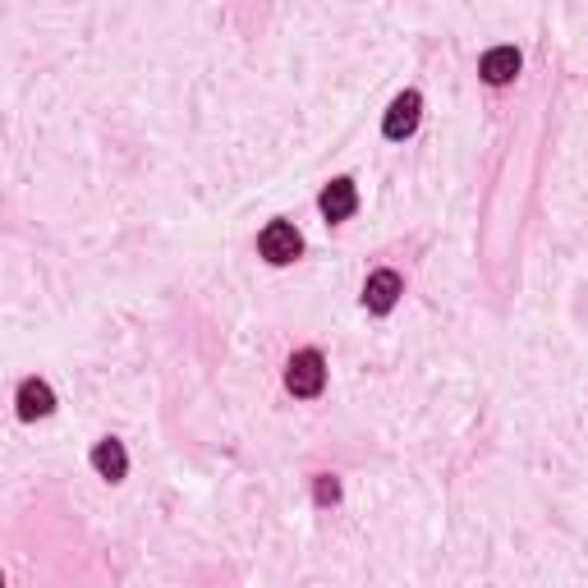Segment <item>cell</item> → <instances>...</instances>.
Listing matches in <instances>:
<instances>
[{"label": "cell", "instance_id": "6da1fadb", "mask_svg": "<svg viewBox=\"0 0 588 588\" xmlns=\"http://www.w3.org/2000/svg\"><path fill=\"white\" fill-rule=\"evenodd\" d=\"M285 386H290V396H299V400L322 396V386H327V359L317 350L290 354V363H285Z\"/></svg>", "mask_w": 588, "mask_h": 588}, {"label": "cell", "instance_id": "7a4b0ae2", "mask_svg": "<svg viewBox=\"0 0 588 588\" xmlns=\"http://www.w3.org/2000/svg\"><path fill=\"white\" fill-rule=\"evenodd\" d=\"M258 249L272 267H285V262H294L299 253H304V235H299L290 221H272V226L258 235Z\"/></svg>", "mask_w": 588, "mask_h": 588}, {"label": "cell", "instance_id": "3957f363", "mask_svg": "<svg viewBox=\"0 0 588 588\" xmlns=\"http://www.w3.org/2000/svg\"><path fill=\"white\" fill-rule=\"evenodd\" d=\"M400 294H405L400 272L382 267V272H373L368 281H363V308H368V313H391V308L400 304Z\"/></svg>", "mask_w": 588, "mask_h": 588}, {"label": "cell", "instance_id": "277c9868", "mask_svg": "<svg viewBox=\"0 0 588 588\" xmlns=\"http://www.w3.org/2000/svg\"><path fill=\"white\" fill-rule=\"evenodd\" d=\"M419 115H423L419 92H400L396 102H391V111H386V120H382V134L386 138H409L414 129H419Z\"/></svg>", "mask_w": 588, "mask_h": 588}, {"label": "cell", "instance_id": "5b68a950", "mask_svg": "<svg viewBox=\"0 0 588 588\" xmlns=\"http://www.w3.org/2000/svg\"><path fill=\"white\" fill-rule=\"evenodd\" d=\"M354 207H359L354 180H331L327 189H322V216H327V221H350Z\"/></svg>", "mask_w": 588, "mask_h": 588}, {"label": "cell", "instance_id": "8992f818", "mask_svg": "<svg viewBox=\"0 0 588 588\" xmlns=\"http://www.w3.org/2000/svg\"><path fill=\"white\" fill-rule=\"evenodd\" d=\"M478 74H483L492 88H501V83H510L520 74V51H515V46H492L483 56V65H478Z\"/></svg>", "mask_w": 588, "mask_h": 588}, {"label": "cell", "instance_id": "52a82bcc", "mask_svg": "<svg viewBox=\"0 0 588 588\" xmlns=\"http://www.w3.org/2000/svg\"><path fill=\"white\" fill-rule=\"evenodd\" d=\"M51 409H56V391L46 382H37V377H28L19 386V419H46Z\"/></svg>", "mask_w": 588, "mask_h": 588}, {"label": "cell", "instance_id": "ba28073f", "mask_svg": "<svg viewBox=\"0 0 588 588\" xmlns=\"http://www.w3.org/2000/svg\"><path fill=\"white\" fill-rule=\"evenodd\" d=\"M92 469L106 478V483H120L125 478V469H129V455H125V446L115 437H106V441H97V451H92Z\"/></svg>", "mask_w": 588, "mask_h": 588}, {"label": "cell", "instance_id": "9c48e42d", "mask_svg": "<svg viewBox=\"0 0 588 588\" xmlns=\"http://www.w3.org/2000/svg\"><path fill=\"white\" fill-rule=\"evenodd\" d=\"M313 497H317V506H336V501H340V483L331 474H317Z\"/></svg>", "mask_w": 588, "mask_h": 588}]
</instances>
